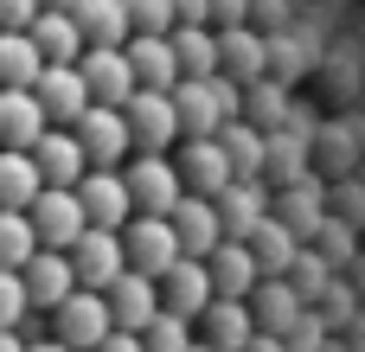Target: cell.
Instances as JSON below:
<instances>
[{
    "instance_id": "28",
    "label": "cell",
    "mask_w": 365,
    "mask_h": 352,
    "mask_svg": "<svg viewBox=\"0 0 365 352\" xmlns=\"http://www.w3.org/2000/svg\"><path fill=\"white\" fill-rule=\"evenodd\" d=\"M71 19H77L83 45H122V38H128L122 0H71Z\"/></svg>"
},
{
    "instance_id": "29",
    "label": "cell",
    "mask_w": 365,
    "mask_h": 352,
    "mask_svg": "<svg viewBox=\"0 0 365 352\" xmlns=\"http://www.w3.org/2000/svg\"><path fill=\"white\" fill-rule=\"evenodd\" d=\"M167 38H173L180 77H212V71H218V32H212V26H173Z\"/></svg>"
},
{
    "instance_id": "19",
    "label": "cell",
    "mask_w": 365,
    "mask_h": 352,
    "mask_svg": "<svg viewBox=\"0 0 365 352\" xmlns=\"http://www.w3.org/2000/svg\"><path fill=\"white\" fill-rule=\"evenodd\" d=\"M212 205H218L225 237H250V231L269 218V192H263V180H225V186L212 192Z\"/></svg>"
},
{
    "instance_id": "22",
    "label": "cell",
    "mask_w": 365,
    "mask_h": 352,
    "mask_svg": "<svg viewBox=\"0 0 365 352\" xmlns=\"http://www.w3.org/2000/svg\"><path fill=\"white\" fill-rule=\"evenodd\" d=\"M122 51H128L135 83H148V90H167V83L180 77V64H173V38H167V32H128Z\"/></svg>"
},
{
    "instance_id": "12",
    "label": "cell",
    "mask_w": 365,
    "mask_h": 352,
    "mask_svg": "<svg viewBox=\"0 0 365 352\" xmlns=\"http://www.w3.org/2000/svg\"><path fill=\"white\" fill-rule=\"evenodd\" d=\"M32 96H38L45 122H64V128H71V122L90 109V90H83L77 64H38V77H32Z\"/></svg>"
},
{
    "instance_id": "33",
    "label": "cell",
    "mask_w": 365,
    "mask_h": 352,
    "mask_svg": "<svg viewBox=\"0 0 365 352\" xmlns=\"http://www.w3.org/2000/svg\"><path fill=\"white\" fill-rule=\"evenodd\" d=\"M269 218H282L295 237H308V231L321 224V192H314L308 180H289V192H282V205H269Z\"/></svg>"
},
{
    "instance_id": "26",
    "label": "cell",
    "mask_w": 365,
    "mask_h": 352,
    "mask_svg": "<svg viewBox=\"0 0 365 352\" xmlns=\"http://www.w3.org/2000/svg\"><path fill=\"white\" fill-rule=\"evenodd\" d=\"M263 128L257 122H244V115H231L225 128H218V147H225V160H231V180H263Z\"/></svg>"
},
{
    "instance_id": "3",
    "label": "cell",
    "mask_w": 365,
    "mask_h": 352,
    "mask_svg": "<svg viewBox=\"0 0 365 352\" xmlns=\"http://www.w3.org/2000/svg\"><path fill=\"white\" fill-rule=\"evenodd\" d=\"M122 186H128V205L135 212H154V218H167L173 205H180V167L167 160V154H128L122 160Z\"/></svg>"
},
{
    "instance_id": "10",
    "label": "cell",
    "mask_w": 365,
    "mask_h": 352,
    "mask_svg": "<svg viewBox=\"0 0 365 352\" xmlns=\"http://www.w3.org/2000/svg\"><path fill=\"white\" fill-rule=\"evenodd\" d=\"M77 77H83L90 103H128V90H135V71H128V51L122 45H83Z\"/></svg>"
},
{
    "instance_id": "43",
    "label": "cell",
    "mask_w": 365,
    "mask_h": 352,
    "mask_svg": "<svg viewBox=\"0 0 365 352\" xmlns=\"http://www.w3.org/2000/svg\"><path fill=\"white\" fill-rule=\"evenodd\" d=\"M237 352H289V346H282L276 333H250V340H244V346H237Z\"/></svg>"
},
{
    "instance_id": "35",
    "label": "cell",
    "mask_w": 365,
    "mask_h": 352,
    "mask_svg": "<svg viewBox=\"0 0 365 352\" xmlns=\"http://www.w3.org/2000/svg\"><path fill=\"white\" fill-rule=\"evenodd\" d=\"M186 346H192V321L173 314V308H160V314L141 327V352H186Z\"/></svg>"
},
{
    "instance_id": "4",
    "label": "cell",
    "mask_w": 365,
    "mask_h": 352,
    "mask_svg": "<svg viewBox=\"0 0 365 352\" xmlns=\"http://www.w3.org/2000/svg\"><path fill=\"white\" fill-rule=\"evenodd\" d=\"M64 257H71L77 289H109V276L128 269V257H122V231H115V224H83V231L71 237Z\"/></svg>"
},
{
    "instance_id": "31",
    "label": "cell",
    "mask_w": 365,
    "mask_h": 352,
    "mask_svg": "<svg viewBox=\"0 0 365 352\" xmlns=\"http://www.w3.org/2000/svg\"><path fill=\"white\" fill-rule=\"evenodd\" d=\"M38 167H32V154L26 147H0V205H13V212H26L32 199H38Z\"/></svg>"
},
{
    "instance_id": "46",
    "label": "cell",
    "mask_w": 365,
    "mask_h": 352,
    "mask_svg": "<svg viewBox=\"0 0 365 352\" xmlns=\"http://www.w3.org/2000/svg\"><path fill=\"white\" fill-rule=\"evenodd\" d=\"M186 352H218V346H205V340H199V333H192V346H186Z\"/></svg>"
},
{
    "instance_id": "41",
    "label": "cell",
    "mask_w": 365,
    "mask_h": 352,
    "mask_svg": "<svg viewBox=\"0 0 365 352\" xmlns=\"http://www.w3.org/2000/svg\"><path fill=\"white\" fill-rule=\"evenodd\" d=\"M38 0H0V26H32Z\"/></svg>"
},
{
    "instance_id": "42",
    "label": "cell",
    "mask_w": 365,
    "mask_h": 352,
    "mask_svg": "<svg viewBox=\"0 0 365 352\" xmlns=\"http://www.w3.org/2000/svg\"><path fill=\"white\" fill-rule=\"evenodd\" d=\"M173 6V26H205V0H167Z\"/></svg>"
},
{
    "instance_id": "40",
    "label": "cell",
    "mask_w": 365,
    "mask_h": 352,
    "mask_svg": "<svg viewBox=\"0 0 365 352\" xmlns=\"http://www.w3.org/2000/svg\"><path fill=\"white\" fill-rule=\"evenodd\" d=\"M90 352H141V333H128V327H109V333H103Z\"/></svg>"
},
{
    "instance_id": "30",
    "label": "cell",
    "mask_w": 365,
    "mask_h": 352,
    "mask_svg": "<svg viewBox=\"0 0 365 352\" xmlns=\"http://www.w3.org/2000/svg\"><path fill=\"white\" fill-rule=\"evenodd\" d=\"M38 64H45L38 38H32L26 26H0V83H32Z\"/></svg>"
},
{
    "instance_id": "45",
    "label": "cell",
    "mask_w": 365,
    "mask_h": 352,
    "mask_svg": "<svg viewBox=\"0 0 365 352\" xmlns=\"http://www.w3.org/2000/svg\"><path fill=\"white\" fill-rule=\"evenodd\" d=\"M0 352H26V340H19V327H0Z\"/></svg>"
},
{
    "instance_id": "37",
    "label": "cell",
    "mask_w": 365,
    "mask_h": 352,
    "mask_svg": "<svg viewBox=\"0 0 365 352\" xmlns=\"http://www.w3.org/2000/svg\"><path fill=\"white\" fill-rule=\"evenodd\" d=\"M128 32H173V6L167 0H122Z\"/></svg>"
},
{
    "instance_id": "27",
    "label": "cell",
    "mask_w": 365,
    "mask_h": 352,
    "mask_svg": "<svg viewBox=\"0 0 365 352\" xmlns=\"http://www.w3.org/2000/svg\"><path fill=\"white\" fill-rule=\"evenodd\" d=\"M244 244H250V257H257V269H263V276H289V263H295V250H302V237H295L282 218H263Z\"/></svg>"
},
{
    "instance_id": "20",
    "label": "cell",
    "mask_w": 365,
    "mask_h": 352,
    "mask_svg": "<svg viewBox=\"0 0 365 352\" xmlns=\"http://www.w3.org/2000/svg\"><path fill=\"white\" fill-rule=\"evenodd\" d=\"M192 327H199V340H205V346H218V352H237L250 333H257V321H250V301H244V295H212V301H205V314H199Z\"/></svg>"
},
{
    "instance_id": "25",
    "label": "cell",
    "mask_w": 365,
    "mask_h": 352,
    "mask_svg": "<svg viewBox=\"0 0 365 352\" xmlns=\"http://www.w3.org/2000/svg\"><path fill=\"white\" fill-rule=\"evenodd\" d=\"M263 64H269V38H257L250 26H225L218 32V71L225 77L250 83V77H263Z\"/></svg>"
},
{
    "instance_id": "8",
    "label": "cell",
    "mask_w": 365,
    "mask_h": 352,
    "mask_svg": "<svg viewBox=\"0 0 365 352\" xmlns=\"http://www.w3.org/2000/svg\"><path fill=\"white\" fill-rule=\"evenodd\" d=\"M71 192H77V205H83V218H90V224H115V231H122V224L135 218L128 186H122V167H83Z\"/></svg>"
},
{
    "instance_id": "34",
    "label": "cell",
    "mask_w": 365,
    "mask_h": 352,
    "mask_svg": "<svg viewBox=\"0 0 365 352\" xmlns=\"http://www.w3.org/2000/svg\"><path fill=\"white\" fill-rule=\"evenodd\" d=\"M32 250H38L32 218H26V212H13V205H0V269H19Z\"/></svg>"
},
{
    "instance_id": "5",
    "label": "cell",
    "mask_w": 365,
    "mask_h": 352,
    "mask_svg": "<svg viewBox=\"0 0 365 352\" xmlns=\"http://www.w3.org/2000/svg\"><path fill=\"white\" fill-rule=\"evenodd\" d=\"M45 321H51V333H58L71 352H90L103 333H109V327H115V321H109V301H103V289H71V295H64V301H58Z\"/></svg>"
},
{
    "instance_id": "39",
    "label": "cell",
    "mask_w": 365,
    "mask_h": 352,
    "mask_svg": "<svg viewBox=\"0 0 365 352\" xmlns=\"http://www.w3.org/2000/svg\"><path fill=\"white\" fill-rule=\"evenodd\" d=\"M250 19V0H205V26L225 32V26H244Z\"/></svg>"
},
{
    "instance_id": "32",
    "label": "cell",
    "mask_w": 365,
    "mask_h": 352,
    "mask_svg": "<svg viewBox=\"0 0 365 352\" xmlns=\"http://www.w3.org/2000/svg\"><path fill=\"white\" fill-rule=\"evenodd\" d=\"M244 122H257L263 135H269V128H282V122H289V96H282V83L250 77V83H244Z\"/></svg>"
},
{
    "instance_id": "21",
    "label": "cell",
    "mask_w": 365,
    "mask_h": 352,
    "mask_svg": "<svg viewBox=\"0 0 365 352\" xmlns=\"http://www.w3.org/2000/svg\"><path fill=\"white\" fill-rule=\"evenodd\" d=\"M205 276H212V295H250L263 269H257V257H250L244 237H218L212 257H205Z\"/></svg>"
},
{
    "instance_id": "2",
    "label": "cell",
    "mask_w": 365,
    "mask_h": 352,
    "mask_svg": "<svg viewBox=\"0 0 365 352\" xmlns=\"http://www.w3.org/2000/svg\"><path fill=\"white\" fill-rule=\"evenodd\" d=\"M77 147H83V167H122L135 154L128 141V122H122V103H90L77 122H71Z\"/></svg>"
},
{
    "instance_id": "17",
    "label": "cell",
    "mask_w": 365,
    "mask_h": 352,
    "mask_svg": "<svg viewBox=\"0 0 365 352\" xmlns=\"http://www.w3.org/2000/svg\"><path fill=\"white\" fill-rule=\"evenodd\" d=\"M205 301H212L205 257H173V263L160 269V308H173V314H186V321H199V314H205Z\"/></svg>"
},
{
    "instance_id": "15",
    "label": "cell",
    "mask_w": 365,
    "mask_h": 352,
    "mask_svg": "<svg viewBox=\"0 0 365 352\" xmlns=\"http://www.w3.org/2000/svg\"><path fill=\"white\" fill-rule=\"evenodd\" d=\"M26 154H32V167H38L45 186H77V173H83V147H77V135L64 122H45Z\"/></svg>"
},
{
    "instance_id": "36",
    "label": "cell",
    "mask_w": 365,
    "mask_h": 352,
    "mask_svg": "<svg viewBox=\"0 0 365 352\" xmlns=\"http://www.w3.org/2000/svg\"><path fill=\"white\" fill-rule=\"evenodd\" d=\"M289 289L308 301V295H321L327 289V263L314 257V250H295V263H289Z\"/></svg>"
},
{
    "instance_id": "44",
    "label": "cell",
    "mask_w": 365,
    "mask_h": 352,
    "mask_svg": "<svg viewBox=\"0 0 365 352\" xmlns=\"http://www.w3.org/2000/svg\"><path fill=\"white\" fill-rule=\"evenodd\" d=\"M26 352H71L58 333H38V340H26Z\"/></svg>"
},
{
    "instance_id": "24",
    "label": "cell",
    "mask_w": 365,
    "mask_h": 352,
    "mask_svg": "<svg viewBox=\"0 0 365 352\" xmlns=\"http://www.w3.org/2000/svg\"><path fill=\"white\" fill-rule=\"evenodd\" d=\"M26 32L38 38V51H45V64H77V58H83V32H77V19H71V6H38Z\"/></svg>"
},
{
    "instance_id": "1",
    "label": "cell",
    "mask_w": 365,
    "mask_h": 352,
    "mask_svg": "<svg viewBox=\"0 0 365 352\" xmlns=\"http://www.w3.org/2000/svg\"><path fill=\"white\" fill-rule=\"evenodd\" d=\"M122 122H128L135 154H167V147L180 141V122H173V96H167V90L135 83V90H128V103H122Z\"/></svg>"
},
{
    "instance_id": "16",
    "label": "cell",
    "mask_w": 365,
    "mask_h": 352,
    "mask_svg": "<svg viewBox=\"0 0 365 352\" xmlns=\"http://www.w3.org/2000/svg\"><path fill=\"white\" fill-rule=\"evenodd\" d=\"M173 167H180V186H186V192H205V199L231 180V160H225L218 135H186L180 154H173Z\"/></svg>"
},
{
    "instance_id": "6",
    "label": "cell",
    "mask_w": 365,
    "mask_h": 352,
    "mask_svg": "<svg viewBox=\"0 0 365 352\" xmlns=\"http://www.w3.org/2000/svg\"><path fill=\"white\" fill-rule=\"evenodd\" d=\"M167 96H173V122H180V141H186V135H218V128H225L218 71H212V77H173V83H167Z\"/></svg>"
},
{
    "instance_id": "38",
    "label": "cell",
    "mask_w": 365,
    "mask_h": 352,
    "mask_svg": "<svg viewBox=\"0 0 365 352\" xmlns=\"http://www.w3.org/2000/svg\"><path fill=\"white\" fill-rule=\"evenodd\" d=\"M26 282H19V269H0V327H19L26 321Z\"/></svg>"
},
{
    "instance_id": "11",
    "label": "cell",
    "mask_w": 365,
    "mask_h": 352,
    "mask_svg": "<svg viewBox=\"0 0 365 352\" xmlns=\"http://www.w3.org/2000/svg\"><path fill=\"white\" fill-rule=\"evenodd\" d=\"M103 301H109V321H115V327L141 333V327L160 314V282H154V276H141V269H122V276H109Z\"/></svg>"
},
{
    "instance_id": "47",
    "label": "cell",
    "mask_w": 365,
    "mask_h": 352,
    "mask_svg": "<svg viewBox=\"0 0 365 352\" xmlns=\"http://www.w3.org/2000/svg\"><path fill=\"white\" fill-rule=\"evenodd\" d=\"M38 6H71V0H38Z\"/></svg>"
},
{
    "instance_id": "18",
    "label": "cell",
    "mask_w": 365,
    "mask_h": 352,
    "mask_svg": "<svg viewBox=\"0 0 365 352\" xmlns=\"http://www.w3.org/2000/svg\"><path fill=\"white\" fill-rule=\"evenodd\" d=\"M244 301H250V321H257V333H276V340H282V333H289V327L308 314V301L289 289V276H257V289H250Z\"/></svg>"
},
{
    "instance_id": "23",
    "label": "cell",
    "mask_w": 365,
    "mask_h": 352,
    "mask_svg": "<svg viewBox=\"0 0 365 352\" xmlns=\"http://www.w3.org/2000/svg\"><path fill=\"white\" fill-rule=\"evenodd\" d=\"M38 128H45V109L32 83H0V147H32Z\"/></svg>"
},
{
    "instance_id": "7",
    "label": "cell",
    "mask_w": 365,
    "mask_h": 352,
    "mask_svg": "<svg viewBox=\"0 0 365 352\" xmlns=\"http://www.w3.org/2000/svg\"><path fill=\"white\" fill-rule=\"evenodd\" d=\"M26 218H32V237H38L45 250H71V237L90 224L71 186H38V199L26 205Z\"/></svg>"
},
{
    "instance_id": "13",
    "label": "cell",
    "mask_w": 365,
    "mask_h": 352,
    "mask_svg": "<svg viewBox=\"0 0 365 352\" xmlns=\"http://www.w3.org/2000/svg\"><path fill=\"white\" fill-rule=\"evenodd\" d=\"M167 224H173V244H180V257H212V244L225 237V224H218V205H212L205 192H180V205L167 212Z\"/></svg>"
},
{
    "instance_id": "9",
    "label": "cell",
    "mask_w": 365,
    "mask_h": 352,
    "mask_svg": "<svg viewBox=\"0 0 365 352\" xmlns=\"http://www.w3.org/2000/svg\"><path fill=\"white\" fill-rule=\"evenodd\" d=\"M122 257H128V269H141V276H154V282H160V269L180 257L173 224H167V218H154V212H135V218L122 224Z\"/></svg>"
},
{
    "instance_id": "14",
    "label": "cell",
    "mask_w": 365,
    "mask_h": 352,
    "mask_svg": "<svg viewBox=\"0 0 365 352\" xmlns=\"http://www.w3.org/2000/svg\"><path fill=\"white\" fill-rule=\"evenodd\" d=\"M19 282H26V301H32L38 314H51V308H58V301L77 289V276H71V257H64V250H45V244H38V250L19 263Z\"/></svg>"
}]
</instances>
